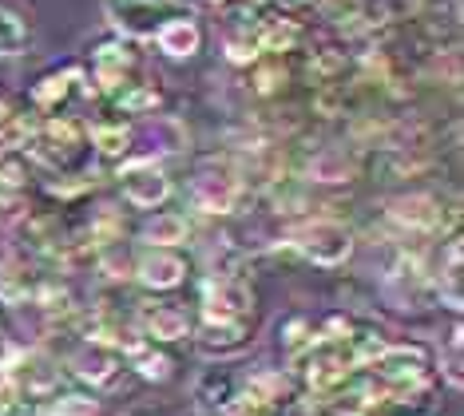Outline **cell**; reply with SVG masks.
<instances>
[{"instance_id":"cell-1","label":"cell","mask_w":464,"mask_h":416,"mask_svg":"<svg viewBox=\"0 0 464 416\" xmlns=\"http://www.w3.org/2000/svg\"><path fill=\"white\" fill-rule=\"evenodd\" d=\"M246 187H242L238 170L230 163H203L187 183V202L198 210V215H235Z\"/></svg>"},{"instance_id":"cell-2","label":"cell","mask_w":464,"mask_h":416,"mask_svg":"<svg viewBox=\"0 0 464 416\" xmlns=\"http://www.w3.org/2000/svg\"><path fill=\"white\" fill-rule=\"evenodd\" d=\"M377 381L385 385L389 401H409L417 392H425L429 385V349L425 345H389L382 357L373 361Z\"/></svg>"},{"instance_id":"cell-3","label":"cell","mask_w":464,"mask_h":416,"mask_svg":"<svg viewBox=\"0 0 464 416\" xmlns=\"http://www.w3.org/2000/svg\"><path fill=\"white\" fill-rule=\"evenodd\" d=\"M290 247L314 266H342L353 254V234L334 218H310L290 234Z\"/></svg>"},{"instance_id":"cell-4","label":"cell","mask_w":464,"mask_h":416,"mask_svg":"<svg viewBox=\"0 0 464 416\" xmlns=\"http://www.w3.org/2000/svg\"><path fill=\"white\" fill-rule=\"evenodd\" d=\"M385 222L401 234H437L445 230V222H457V207L445 215V202L437 195H397L385 207Z\"/></svg>"},{"instance_id":"cell-5","label":"cell","mask_w":464,"mask_h":416,"mask_svg":"<svg viewBox=\"0 0 464 416\" xmlns=\"http://www.w3.org/2000/svg\"><path fill=\"white\" fill-rule=\"evenodd\" d=\"M255 305V290L242 274H210L203 282V317L207 322H235Z\"/></svg>"},{"instance_id":"cell-6","label":"cell","mask_w":464,"mask_h":416,"mask_svg":"<svg viewBox=\"0 0 464 416\" xmlns=\"http://www.w3.org/2000/svg\"><path fill=\"white\" fill-rule=\"evenodd\" d=\"M103 13H108L111 28L123 40H147L155 36V28L163 24L171 13V0H103Z\"/></svg>"},{"instance_id":"cell-7","label":"cell","mask_w":464,"mask_h":416,"mask_svg":"<svg viewBox=\"0 0 464 416\" xmlns=\"http://www.w3.org/2000/svg\"><path fill=\"white\" fill-rule=\"evenodd\" d=\"M120 190L123 202H131L140 210H155L171 198V179L155 159H135V163L120 170Z\"/></svg>"},{"instance_id":"cell-8","label":"cell","mask_w":464,"mask_h":416,"mask_svg":"<svg viewBox=\"0 0 464 416\" xmlns=\"http://www.w3.org/2000/svg\"><path fill=\"white\" fill-rule=\"evenodd\" d=\"M135 48L128 44L123 36L115 40H103V44H96V52H92V80L100 83L103 92H123L131 83V72H135Z\"/></svg>"},{"instance_id":"cell-9","label":"cell","mask_w":464,"mask_h":416,"mask_svg":"<svg viewBox=\"0 0 464 416\" xmlns=\"http://www.w3.org/2000/svg\"><path fill=\"white\" fill-rule=\"evenodd\" d=\"M151 40L167 60H195L198 52H203V28H198V20L187 16V13L167 16L163 24L155 28Z\"/></svg>"},{"instance_id":"cell-10","label":"cell","mask_w":464,"mask_h":416,"mask_svg":"<svg viewBox=\"0 0 464 416\" xmlns=\"http://www.w3.org/2000/svg\"><path fill=\"white\" fill-rule=\"evenodd\" d=\"M298 365H302V381L314 392H330V389H337L345 377H350V361L342 357V349L337 345H314L310 353L298 357Z\"/></svg>"},{"instance_id":"cell-11","label":"cell","mask_w":464,"mask_h":416,"mask_svg":"<svg viewBox=\"0 0 464 416\" xmlns=\"http://www.w3.org/2000/svg\"><path fill=\"white\" fill-rule=\"evenodd\" d=\"M131 274L140 277L147 290H175V285L187 282V258L183 254H175V250L151 247L140 262L131 266Z\"/></svg>"},{"instance_id":"cell-12","label":"cell","mask_w":464,"mask_h":416,"mask_svg":"<svg viewBox=\"0 0 464 416\" xmlns=\"http://www.w3.org/2000/svg\"><path fill=\"white\" fill-rule=\"evenodd\" d=\"M357 175V155L345 147H314L302 159V179L310 183H350Z\"/></svg>"},{"instance_id":"cell-13","label":"cell","mask_w":464,"mask_h":416,"mask_svg":"<svg viewBox=\"0 0 464 416\" xmlns=\"http://www.w3.org/2000/svg\"><path fill=\"white\" fill-rule=\"evenodd\" d=\"M72 372L83 381V385H92V389H108V385H115V377H120V353L115 349H108V345H83V349H76L72 353Z\"/></svg>"},{"instance_id":"cell-14","label":"cell","mask_w":464,"mask_h":416,"mask_svg":"<svg viewBox=\"0 0 464 416\" xmlns=\"http://www.w3.org/2000/svg\"><path fill=\"white\" fill-rule=\"evenodd\" d=\"M140 325H143V337L163 341V345L191 337V317H187V309H179V305H171V302L147 305L143 314H140Z\"/></svg>"},{"instance_id":"cell-15","label":"cell","mask_w":464,"mask_h":416,"mask_svg":"<svg viewBox=\"0 0 464 416\" xmlns=\"http://www.w3.org/2000/svg\"><path fill=\"white\" fill-rule=\"evenodd\" d=\"M13 381L20 389V397H52L60 385V365L56 361H48L44 353H24L20 357V365L13 369Z\"/></svg>"},{"instance_id":"cell-16","label":"cell","mask_w":464,"mask_h":416,"mask_svg":"<svg viewBox=\"0 0 464 416\" xmlns=\"http://www.w3.org/2000/svg\"><path fill=\"white\" fill-rule=\"evenodd\" d=\"M255 40H258V52H266V56H286V52H294L305 40V28L286 13L262 16L255 28Z\"/></svg>"},{"instance_id":"cell-17","label":"cell","mask_w":464,"mask_h":416,"mask_svg":"<svg viewBox=\"0 0 464 416\" xmlns=\"http://www.w3.org/2000/svg\"><path fill=\"white\" fill-rule=\"evenodd\" d=\"M250 337V317H235V322H203L198 329V349L210 357H227L246 345Z\"/></svg>"},{"instance_id":"cell-18","label":"cell","mask_w":464,"mask_h":416,"mask_svg":"<svg viewBox=\"0 0 464 416\" xmlns=\"http://www.w3.org/2000/svg\"><path fill=\"white\" fill-rule=\"evenodd\" d=\"M140 238L147 242V247L175 250V247H183V242L191 238V222H187V215H179V210H160V215H151L143 222Z\"/></svg>"},{"instance_id":"cell-19","label":"cell","mask_w":464,"mask_h":416,"mask_svg":"<svg viewBox=\"0 0 464 416\" xmlns=\"http://www.w3.org/2000/svg\"><path fill=\"white\" fill-rule=\"evenodd\" d=\"M337 349H342V357L350 361V369H353V365L362 369V365H373V361L385 353V349H389V341H385L382 329L353 325V329H350V337H345Z\"/></svg>"},{"instance_id":"cell-20","label":"cell","mask_w":464,"mask_h":416,"mask_svg":"<svg viewBox=\"0 0 464 416\" xmlns=\"http://www.w3.org/2000/svg\"><path fill=\"white\" fill-rule=\"evenodd\" d=\"M80 80V72L76 68H68V72H48V76H40L36 80V88H33V103L40 111H60V103L72 95V83Z\"/></svg>"},{"instance_id":"cell-21","label":"cell","mask_w":464,"mask_h":416,"mask_svg":"<svg viewBox=\"0 0 464 416\" xmlns=\"http://www.w3.org/2000/svg\"><path fill=\"white\" fill-rule=\"evenodd\" d=\"M345 68H350V52L342 44H322L314 48V56L305 60V76L314 83H330V80H342Z\"/></svg>"},{"instance_id":"cell-22","label":"cell","mask_w":464,"mask_h":416,"mask_svg":"<svg viewBox=\"0 0 464 416\" xmlns=\"http://www.w3.org/2000/svg\"><path fill=\"white\" fill-rule=\"evenodd\" d=\"M147 139H151V147L160 155H183L187 143H191V135H187V127L175 120V115H155L151 123H147Z\"/></svg>"},{"instance_id":"cell-23","label":"cell","mask_w":464,"mask_h":416,"mask_svg":"<svg viewBox=\"0 0 464 416\" xmlns=\"http://www.w3.org/2000/svg\"><path fill=\"white\" fill-rule=\"evenodd\" d=\"M238 392V381L230 377V372L223 369H210L198 377V385H195V401L203 404V409H215V412H223L227 409V401Z\"/></svg>"},{"instance_id":"cell-24","label":"cell","mask_w":464,"mask_h":416,"mask_svg":"<svg viewBox=\"0 0 464 416\" xmlns=\"http://www.w3.org/2000/svg\"><path fill=\"white\" fill-rule=\"evenodd\" d=\"M88 135H92V147H96L103 159H123L135 143L131 127H123V123H96Z\"/></svg>"},{"instance_id":"cell-25","label":"cell","mask_w":464,"mask_h":416,"mask_svg":"<svg viewBox=\"0 0 464 416\" xmlns=\"http://www.w3.org/2000/svg\"><path fill=\"white\" fill-rule=\"evenodd\" d=\"M163 103V92L155 83H128L123 92H115V108L128 115H155Z\"/></svg>"},{"instance_id":"cell-26","label":"cell","mask_w":464,"mask_h":416,"mask_svg":"<svg viewBox=\"0 0 464 416\" xmlns=\"http://www.w3.org/2000/svg\"><path fill=\"white\" fill-rule=\"evenodd\" d=\"M278 337H282V349H286L290 357H302V353H310L314 345H322L318 325H314L310 317H290V322H282Z\"/></svg>"},{"instance_id":"cell-27","label":"cell","mask_w":464,"mask_h":416,"mask_svg":"<svg viewBox=\"0 0 464 416\" xmlns=\"http://www.w3.org/2000/svg\"><path fill=\"white\" fill-rule=\"evenodd\" d=\"M350 95H353V83H342V80L318 83L314 88V111L325 115V120H337V115L350 111Z\"/></svg>"},{"instance_id":"cell-28","label":"cell","mask_w":464,"mask_h":416,"mask_svg":"<svg viewBox=\"0 0 464 416\" xmlns=\"http://www.w3.org/2000/svg\"><path fill=\"white\" fill-rule=\"evenodd\" d=\"M286 80H290V72H286V63H282L278 56L250 63V92L255 95H278L282 88H286Z\"/></svg>"},{"instance_id":"cell-29","label":"cell","mask_w":464,"mask_h":416,"mask_svg":"<svg viewBox=\"0 0 464 416\" xmlns=\"http://www.w3.org/2000/svg\"><path fill=\"white\" fill-rule=\"evenodd\" d=\"M88 238H92V247H100V250L120 247V242H123V215L115 207H100L96 215H92Z\"/></svg>"},{"instance_id":"cell-30","label":"cell","mask_w":464,"mask_h":416,"mask_svg":"<svg viewBox=\"0 0 464 416\" xmlns=\"http://www.w3.org/2000/svg\"><path fill=\"white\" fill-rule=\"evenodd\" d=\"M28 48V24L16 13L0 8V56H20Z\"/></svg>"},{"instance_id":"cell-31","label":"cell","mask_w":464,"mask_h":416,"mask_svg":"<svg viewBox=\"0 0 464 416\" xmlns=\"http://www.w3.org/2000/svg\"><path fill=\"white\" fill-rule=\"evenodd\" d=\"M131 369L140 372L143 381H167L171 377V357L160 353V349H151V345H143L140 353L131 357Z\"/></svg>"},{"instance_id":"cell-32","label":"cell","mask_w":464,"mask_h":416,"mask_svg":"<svg viewBox=\"0 0 464 416\" xmlns=\"http://www.w3.org/2000/svg\"><path fill=\"white\" fill-rule=\"evenodd\" d=\"M314 8H318V16L330 20L334 28H345V24H353V20L362 16L365 0H318Z\"/></svg>"},{"instance_id":"cell-33","label":"cell","mask_w":464,"mask_h":416,"mask_svg":"<svg viewBox=\"0 0 464 416\" xmlns=\"http://www.w3.org/2000/svg\"><path fill=\"white\" fill-rule=\"evenodd\" d=\"M227 60L230 63H255V60H262L255 32H242V28L230 32V36H227Z\"/></svg>"},{"instance_id":"cell-34","label":"cell","mask_w":464,"mask_h":416,"mask_svg":"<svg viewBox=\"0 0 464 416\" xmlns=\"http://www.w3.org/2000/svg\"><path fill=\"white\" fill-rule=\"evenodd\" d=\"M52 416H103L96 397H80V392H64L52 401Z\"/></svg>"},{"instance_id":"cell-35","label":"cell","mask_w":464,"mask_h":416,"mask_svg":"<svg viewBox=\"0 0 464 416\" xmlns=\"http://www.w3.org/2000/svg\"><path fill=\"white\" fill-rule=\"evenodd\" d=\"M223 416H274V404L270 401H262L258 392H235V397L227 401V409Z\"/></svg>"},{"instance_id":"cell-36","label":"cell","mask_w":464,"mask_h":416,"mask_svg":"<svg viewBox=\"0 0 464 416\" xmlns=\"http://www.w3.org/2000/svg\"><path fill=\"white\" fill-rule=\"evenodd\" d=\"M246 389L274 404V401H282V392H286V377H282V372H270V369H258L255 377L246 381Z\"/></svg>"},{"instance_id":"cell-37","label":"cell","mask_w":464,"mask_h":416,"mask_svg":"<svg viewBox=\"0 0 464 416\" xmlns=\"http://www.w3.org/2000/svg\"><path fill=\"white\" fill-rule=\"evenodd\" d=\"M460 325H452V334H449V349H445V361H440V365H445V377H449V385L452 389H460L464 385V372H460Z\"/></svg>"},{"instance_id":"cell-38","label":"cell","mask_w":464,"mask_h":416,"mask_svg":"<svg viewBox=\"0 0 464 416\" xmlns=\"http://www.w3.org/2000/svg\"><path fill=\"white\" fill-rule=\"evenodd\" d=\"M100 270L111 277V282H123V277H131V262L128 258H120V250L108 247V254L100 258Z\"/></svg>"},{"instance_id":"cell-39","label":"cell","mask_w":464,"mask_h":416,"mask_svg":"<svg viewBox=\"0 0 464 416\" xmlns=\"http://www.w3.org/2000/svg\"><path fill=\"white\" fill-rule=\"evenodd\" d=\"M20 404V389L13 381V372H0V416H8Z\"/></svg>"},{"instance_id":"cell-40","label":"cell","mask_w":464,"mask_h":416,"mask_svg":"<svg viewBox=\"0 0 464 416\" xmlns=\"http://www.w3.org/2000/svg\"><path fill=\"white\" fill-rule=\"evenodd\" d=\"M460 258H464L460 238H449V247H445V266H440V277H457V282H460Z\"/></svg>"},{"instance_id":"cell-41","label":"cell","mask_w":464,"mask_h":416,"mask_svg":"<svg viewBox=\"0 0 464 416\" xmlns=\"http://www.w3.org/2000/svg\"><path fill=\"white\" fill-rule=\"evenodd\" d=\"M274 5H278L286 16H294V13H302V8H314L318 0H274Z\"/></svg>"},{"instance_id":"cell-42","label":"cell","mask_w":464,"mask_h":416,"mask_svg":"<svg viewBox=\"0 0 464 416\" xmlns=\"http://www.w3.org/2000/svg\"><path fill=\"white\" fill-rule=\"evenodd\" d=\"M187 5H195V8H227L230 0H187Z\"/></svg>"},{"instance_id":"cell-43","label":"cell","mask_w":464,"mask_h":416,"mask_svg":"<svg viewBox=\"0 0 464 416\" xmlns=\"http://www.w3.org/2000/svg\"><path fill=\"white\" fill-rule=\"evenodd\" d=\"M8 115H13V111H8V103L0 100V123H8Z\"/></svg>"}]
</instances>
